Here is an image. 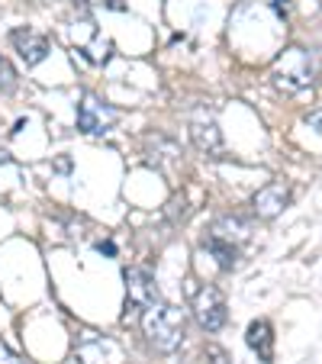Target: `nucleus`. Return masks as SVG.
Listing matches in <instances>:
<instances>
[{
	"mask_svg": "<svg viewBox=\"0 0 322 364\" xmlns=\"http://www.w3.org/2000/svg\"><path fill=\"white\" fill-rule=\"evenodd\" d=\"M313 81H316V58L300 46L284 48L277 62L271 65V84L277 90H284V94H300V90L313 87Z\"/></svg>",
	"mask_w": 322,
	"mask_h": 364,
	"instance_id": "2",
	"label": "nucleus"
},
{
	"mask_svg": "<svg viewBox=\"0 0 322 364\" xmlns=\"http://www.w3.org/2000/svg\"><path fill=\"white\" fill-rule=\"evenodd\" d=\"M290 203V191L287 184H281V181H271V184H264L258 193H254L252 200V210L258 220H274V216L284 213V206Z\"/></svg>",
	"mask_w": 322,
	"mask_h": 364,
	"instance_id": "5",
	"label": "nucleus"
},
{
	"mask_svg": "<svg viewBox=\"0 0 322 364\" xmlns=\"http://www.w3.org/2000/svg\"><path fill=\"white\" fill-rule=\"evenodd\" d=\"M206 248H210V255L216 258V264H220L222 271H232L235 264H239V245H232V242H222V239H216V235H210Z\"/></svg>",
	"mask_w": 322,
	"mask_h": 364,
	"instance_id": "11",
	"label": "nucleus"
},
{
	"mask_svg": "<svg viewBox=\"0 0 322 364\" xmlns=\"http://www.w3.org/2000/svg\"><path fill=\"white\" fill-rule=\"evenodd\" d=\"M245 342H248V348L252 351H258V358L264 364L274 361V329H271L267 319H254V323L248 326Z\"/></svg>",
	"mask_w": 322,
	"mask_h": 364,
	"instance_id": "9",
	"label": "nucleus"
},
{
	"mask_svg": "<svg viewBox=\"0 0 322 364\" xmlns=\"http://www.w3.org/2000/svg\"><path fill=\"white\" fill-rule=\"evenodd\" d=\"M123 277H126V296H129V303H132L136 309H145V306H151V303L161 300L149 271H142V268H126Z\"/></svg>",
	"mask_w": 322,
	"mask_h": 364,
	"instance_id": "7",
	"label": "nucleus"
},
{
	"mask_svg": "<svg viewBox=\"0 0 322 364\" xmlns=\"http://www.w3.org/2000/svg\"><path fill=\"white\" fill-rule=\"evenodd\" d=\"M0 364H23L20 358H16L14 351H10V345H7V342H0Z\"/></svg>",
	"mask_w": 322,
	"mask_h": 364,
	"instance_id": "14",
	"label": "nucleus"
},
{
	"mask_svg": "<svg viewBox=\"0 0 322 364\" xmlns=\"http://www.w3.org/2000/svg\"><path fill=\"white\" fill-rule=\"evenodd\" d=\"M210 235H216L222 242H232V245H242L245 239H252V223L242 220V216H220L210 226Z\"/></svg>",
	"mask_w": 322,
	"mask_h": 364,
	"instance_id": "10",
	"label": "nucleus"
},
{
	"mask_svg": "<svg viewBox=\"0 0 322 364\" xmlns=\"http://www.w3.org/2000/svg\"><path fill=\"white\" fill-rule=\"evenodd\" d=\"M142 332L149 338V345L161 355H174L184 345L187 336V316L184 309L171 306V303H151L142 309Z\"/></svg>",
	"mask_w": 322,
	"mask_h": 364,
	"instance_id": "1",
	"label": "nucleus"
},
{
	"mask_svg": "<svg viewBox=\"0 0 322 364\" xmlns=\"http://www.w3.org/2000/svg\"><path fill=\"white\" fill-rule=\"evenodd\" d=\"M16 84V71H14V65L7 62V58L0 55V90H10Z\"/></svg>",
	"mask_w": 322,
	"mask_h": 364,
	"instance_id": "13",
	"label": "nucleus"
},
{
	"mask_svg": "<svg viewBox=\"0 0 322 364\" xmlns=\"http://www.w3.org/2000/svg\"><path fill=\"white\" fill-rule=\"evenodd\" d=\"M190 142L197 145L200 151H206V155H216V151H222V132L220 126H216V119L213 117H197L190 123Z\"/></svg>",
	"mask_w": 322,
	"mask_h": 364,
	"instance_id": "8",
	"label": "nucleus"
},
{
	"mask_svg": "<svg viewBox=\"0 0 322 364\" xmlns=\"http://www.w3.org/2000/svg\"><path fill=\"white\" fill-rule=\"evenodd\" d=\"M119 123V110L103 103L97 94H84L77 103V129L87 132V136H103Z\"/></svg>",
	"mask_w": 322,
	"mask_h": 364,
	"instance_id": "3",
	"label": "nucleus"
},
{
	"mask_svg": "<svg viewBox=\"0 0 322 364\" xmlns=\"http://www.w3.org/2000/svg\"><path fill=\"white\" fill-rule=\"evenodd\" d=\"M203 361L206 364H232V358H229V351L220 348V345H206V348H203Z\"/></svg>",
	"mask_w": 322,
	"mask_h": 364,
	"instance_id": "12",
	"label": "nucleus"
},
{
	"mask_svg": "<svg viewBox=\"0 0 322 364\" xmlns=\"http://www.w3.org/2000/svg\"><path fill=\"white\" fill-rule=\"evenodd\" d=\"M193 319L200 323V329L206 332H220L226 326V296L216 287H200L197 296H193Z\"/></svg>",
	"mask_w": 322,
	"mask_h": 364,
	"instance_id": "4",
	"label": "nucleus"
},
{
	"mask_svg": "<svg viewBox=\"0 0 322 364\" xmlns=\"http://www.w3.org/2000/svg\"><path fill=\"white\" fill-rule=\"evenodd\" d=\"M10 42H14V48L20 52V58L33 68V65H39V62H45V55H48V39L42 33H36L33 26H20V29H14L10 33Z\"/></svg>",
	"mask_w": 322,
	"mask_h": 364,
	"instance_id": "6",
	"label": "nucleus"
},
{
	"mask_svg": "<svg viewBox=\"0 0 322 364\" xmlns=\"http://www.w3.org/2000/svg\"><path fill=\"white\" fill-rule=\"evenodd\" d=\"M306 126H313V129H319V132H322V110L306 113Z\"/></svg>",
	"mask_w": 322,
	"mask_h": 364,
	"instance_id": "15",
	"label": "nucleus"
}]
</instances>
